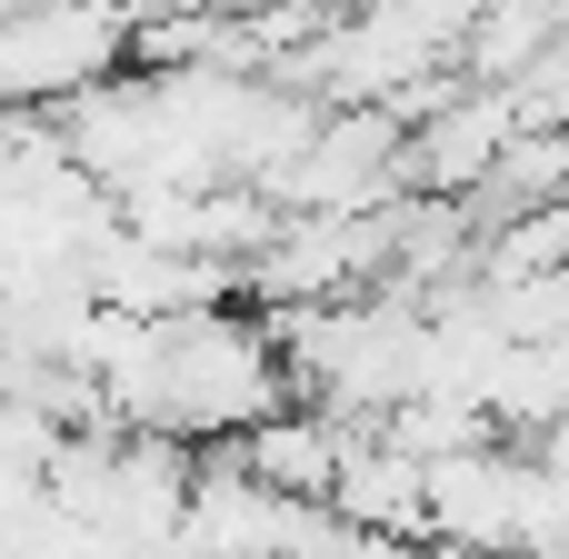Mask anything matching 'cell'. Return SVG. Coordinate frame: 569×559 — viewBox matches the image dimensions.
Here are the masks:
<instances>
[{
	"label": "cell",
	"instance_id": "6da1fadb",
	"mask_svg": "<svg viewBox=\"0 0 569 559\" xmlns=\"http://www.w3.org/2000/svg\"><path fill=\"white\" fill-rule=\"evenodd\" d=\"M140 70V20L120 0H20L0 20V90L10 110H60L100 80Z\"/></svg>",
	"mask_w": 569,
	"mask_h": 559
},
{
	"label": "cell",
	"instance_id": "7a4b0ae2",
	"mask_svg": "<svg viewBox=\"0 0 569 559\" xmlns=\"http://www.w3.org/2000/svg\"><path fill=\"white\" fill-rule=\"evenodd\" d=\"M510 100H520V130H569V40H550V50L510 80Z\"/></svg>",
	"mask_w": 569,
	"mask_h": 559
},
{
	"label": "cell",
	"instance_id": "3957f363",
	"mask_svg": "<svg viewBox=\"0 0 569 559\" xmlns=\"http://www.w3.org/2000/svg\"><path fill=\"white\" fill-rule=\"evenodd\" d=\"M320 10H360V0H320Z\"/></svg>",
	"mask_w": 569,
	"mask_h": 559
},
{
	"label": "cell",
	"instance_id": "277c9868",
	"mask_svg": "<svg viewBox=\"0 0 569 559\" xmlns=\"http://www.w3.org/2000/svg\"><path fill=\"white\" fill-rule=\"evenodd\" d=\"M560 40H569V0H560Z\"/></svg>",
	"mask_w": 569,
	"mask_h": 559
}]
</instances>
